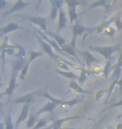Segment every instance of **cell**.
<instances>
[{
	"label": "cell",
	"instance_id": "6da1fadb",
	"mask_svg": "<svg viewBox=\"0 0 122 129\" xmlns=\"http://www.w3.org/2000/svg\"><path fill=\"white\" fill-rule=\"evenodd\" d=\"M121 45H116L112 46H96V45H90L89 50L94 52H96L100 54L101 55L104 56V58L106 60H109L110 58L112 57V55L116 51H118L121 48Z\"/></svg>",
	"mask_w": 122,
	"mask_h": 129
},
{
	"label": "cell",
	"instance_id": "7a4b0ae2",
	"mask_svg": "<svg viewBox=\"0 0 122 129\" xmlns=\"http://www.w3.org/2000/svg\"><path fill=\"white\" fill-rule=\"evenodd\" d=\"M72 30H73V37H72L70 45L73 46L74 49L77 50L76 40H77L78 36L82 35L85 32H93V31H95V29H89V28L84 27V26H82V25H80L79 24H78V23H76L73 26V28H72Z\"/></svg>",
	"mask_w": 122,
	"mask_h": 129
},
{
	"label": "cell",
	"instance_id": "3957f363",
	"mask_svg": "<svg viewBox=\"0 0 122 129\" xmlns=\"http://www.w3.org/2000/svg\"><path fill=\"white\" fill-rule=\"evenodd\" d=\"M33 35H34L36 36V38H37V40L38 41V43L40 44V45H41V47H42L43 49V50H44V52L46 53L47 55H49V57H51L52 59H54V60H60V57H59V55H57L56 54H54V51H53V49H52L51 47V45H49V44H48L46 41H45L43 40L42 38L40 37L39 35H38L37 33H33Z\"/></svg>",
	"mask_w": 122,
	"mask_h": 129
},
{
	"label": "cell",
	"instance_id": "277c9868",
	"mask_svg": "<svg viewBox=\"0 0 122 129\" xmlns=\"http://www.w3.org/2000/svg\"><path fill=\"white\" fill-rule=\"evenodd\" d=\"M85 118H87V119H89V120H91V118H89V117H85V116H80V115L59 118V119H57V120L54 121V122H53V123L49 126L48 129H62V125H63V123L67 122V121L76 120V119H85Z\"/></svg>",
	"mask_w": 122,
	"mask_h": 129
},
{
	"label": "cell",
	"instance_id": "5b68a950",
	"mask_svg": "<svg viewBox=\"0 0 122 129\" xmlns=\"http://www.w3.org/2000/svg\"><path fill=\"white\" fill-rule=\"evenodd\" d=\"M18 29H22V30H25L27 32H29V33H32L29 30H28L27 29H24L23 27H20L19 23H9V24H7L6 26L4 27H2L0 29V37H3V36L8 35V34L11 33L13 31H15V30H18ZM33 34V33H32Z\"/></svg>",
	"mask_w": 122,
	"mask_h": 129
},
{
	"label": "cell",
	"instance_id": "8992f818",
	"mask_svg": "<svg viewBox=\"0 0 122 129\" xmlns=\"http://www.w3.org/2000/svg\"><path fill=\"white\" fill-rule=\"evenodd\" d=\"M18 74L19 72L18 71H12V76H11V79H10V81H9V86L8 88L6 89L4 93L1 95V97L3 96H11L14 92L16 89V86H17V76H18Z\"/></svg>",
	"mask_w": 122,
	"mask_h": 129
},
{
	"label": "cell",
	"instance_id": "52a82bcc",
	"mask_svg": "<svg viewBox=\"0 0 122 129\" xmlns=\"http://www.w3.org/2000/svg\"><path fill=\"white\" fill-rule=\"evenodd\" d=\"M29 4H30L29 3L24 2V1H23V0H19V1H17L14 5H13L12 7L9 8V10H7L6 12H4V14H2V16L3 17L9 16V15L14 14V13H15V12L20 11V10L25 9V8H27Z\"/></svg>",
	"mask_w": 122,
	"mask_h": 129
},
{
	"label": "cell",
	"instance_id": "ba28073f",
	"mask_svg": "<svg viewBox=\"0 0 122 129\" xmlns=\"http://www.w3.org/2000/svg\"><path fill=\"white\" fill-rule=\"evenodd\" d=\"M35 32L38 34V35L40 36L41 38L43 39L44 40H45L46 42H47L48 44H49V45H51V47L52 48H54V50H55L57 52H59V53H60L62 54V55H67V56H69L68 55H66V54H64L63 52V50H61V48L59 47V45L57 44V42L55 40H51V39H49L47 35H45V32L42 31V30H40V29H35Z\"/></svg>",
	"mask_w": 122,
	"mask_h": 129
},
{
	"label": "cell",
	"instance_id": "9c48e42d",
	"mask_svg": "<svg viewBox=\"0 0 122 129\" xmlns=\"http://www.w3.org/2000/svg\"><path fill=\"white\" fill-rule=\"evenodd\" d=\"M28 21L31 22L40 27V29L44 32L47 31V19L45 17H26L25 18Z\"/></svg>",
	"mask_w": 122,
	"mask_h": 129
},
{
	"label": "cell",
	"instance_id": "30bf717a",
	"mask_svg": "<svg viewBox=\"0 0 122 129\" xmlns=\"http://www.w3.org/2000/svg\"><path fill=\"white\" fill-rule=\"evenodd\" d=\"M34 96L35 92H31V93L24 95V96L18 97L13 101L14 104H30L31 102H34Z\"/></svg>",
	"mask_w": 122,
	"mask_h": 129
},
{
	"label": "cell",
	"instance_id": "8fae6325",
	"mask_svg": "<svg viewBox=\"0 0 122 129\" xmlns=\"http://www.w3.org/2000/svg\"><path fill=\"white\" fill-rule=\"evenodd\" d=\"M61 48V50H63V52L64 54H66V55H72L74 56V59H76V60L78 61L79 63H80V64L84 67V64L81 62V60H80V59L79 58V55H78V54L76 53L77 50L76 49H74L73 46H72L70 44H66V45H63Z\"/></svg>",
	"mask_w": 122,
	"mask_h": 129
},
{
	"label": "cell",
	"instance_id": "7c38bea8",
	"mask_svg": "<svg viewBox=\"0 0 122 129\" xmlns=\"http://www.w3.org/2000/svg\"><path fill=\"white\" fill-rule=\"evenodd\" d=\"M77 52L83 57L84 60L87 64L88 68H90L91 64L93 63H100V60H98V59H96L94 55H91L89 51H79L77 50Z\"/></svg>",
	"mask_w": 122,
	"mask_h": 129
},
{
	"label": "cell",
	"instance_id": "4fadbf2b",
	"mask_svg": "<svg viewBox=\"0 0 122 129\" xmlns=\"http://www.w3.org/2000/svg\"><path fill=\"white\" fill-rule=\"evenodd\" d=\"M29 108H30V104H25L24 105L23 107V109H22V112L20 113V116L19 117V118L17 119L16 122H15V128H18L19 127V125L21 123L27 119L28 117H29Z\"/></svg>",
	"mask_w": 122,
	"mask_h": 129
},
{
	"label": "cell",
	"instance_id": "5bb4252c",
	"mask_svg": "<svg viewBox=\"0 0 122 129\" xmlns=\"http://www.w3.org/2000/svg\"><path fill=\"white\" fill-rule=\"evenodd\" d=\"M66 26H67L66 14H65V12H64L63 8H61L59 12V25H58V28H57L56 33L58 34L59 31H61V30H63L64 29H65Z\"/></svg>",
	"mask_w": 122,
	"mask_h": 129
},
{
	"label": "cell",
	"instance_id": "9a60e30c",
	"mask_svg": "<svg viewBox=\"0 0 122 129\" xmlns=\"http://www.w3.org/2000/svg\"><path fill=\"white\" fill-rule=\"evenodd\" d=\"M28 62L25 58H15V60L12 61V68L13 71L21 72L22 70L26 66Z\"/></svg>",
	"mask_w": 122,
	"mask_h": 129
},
{
	"label": "cell",
	"instance_id": "2e32d148",
	"mask_svg": "<svg viewBox=\"0 0 122 129\" xmlns=\"http://www.w3.org/2000/svg\"><path fill=\"white\" fill-rule=\"evenodd\" d=\"M57 106L58 105H57L56 103L52 102L49 101V102H48L46 104L44 105L42 107L39 108V109L36 112L35 114L38 116V115L42 114V113H45V112H52L57 107Z\"/></svg>",
	"mask_w": 122,
	"mask_h": 129
},
{
	"label": "cell",
	"instance_id": "e0dca14e",
	"mask_svg": "<svg viewBox=\"0 0 122 129\" xmlns=\"http://www.w3.org/2000/svg\"><path fill=\"white\" fill-rule=\"evenodd\" d=\"M120 15V14H118L117 15H115V16H113V17H111L110 19H108V20H106L105 22H103V24L100 25L99 27L96 28V32L98 34H100V33H103V31L105 30V29H107V28L109 27H110V25L112 24V23H115V20L116 19L118 18V16Z\"/></svg>",
	"mask_w": 122,
	"mask_h": 129
},
{
	"label": "cell",
	"instance_id": "ac0fdd59",
	"mask_svg": "<svg viewBox=\"0 0 122 129\" xmlns=\"http://www.w3.org/2000/svg\"><path fill=\"white\" fill-rule=\"evenodd\" d=\"M69 87L70 89L74 90V91L75 92H77V93H80V94H90V95L93 94V92L87 91V90L83 89L82 87L80 86L78 84L76 81H71L70 82H69Z\"/></svg>",
	"mask_w": 122,
	"mask_h": 129
},
{
	"label": "cell",
	"instance_id": "d6986e66",
	"mask_svg": "<svg viewBox=\"0 0 122 129\" xmlns=\"http://www.w3.org/2000/svg\"><path fill=\"white\" fill-rule=\"evenodd\" d=\"M45 34L46 35H49V36H50L51 38H53L54 40H55L57 44H58L60 47H62V46L64 45H66V40H64L63 37H61L60 35H59L57 33H53V32L49 31V30H47V31L45 32Z\"/></svg>",
	"mask_w": 122,
	"mask_h": 129
},
{
	"label": "cell",
	"instance_id": "ffe728a7",
	"mask_svg": "<svg viewBox=\"0 0 122 129\" xmlns=\"http://www.w3.org/2000/svg\"><path fill=\"white\" fill-rule=\"evenodd\" d=\"M114 60H115V57L110 58L107 60V62H106L105 67H104V69H103V75H104V77H105V79L109 78V73H110V71L111 67H112V66H113Z\"/></svg>",
	"mask_w": 122,
	"mask_h": 129
},
{
	"label": "cell",
	"instance_id": "44dd1931",
	"mask_svg": "<svg viewBox=\"0 0 122 129\" xmlns=\"http://www.w3.org/2000/svg\"><path fill=\"white\" fill-rule=\"evenodd\" d=\"M111 4V2L108 1V0H98V1L92 3V4L90 5L88 10L95 9V8H99V7H108L109 4Z\"/></svg>",
	"mask_w": 122,
	"mask_h": 129
},
{
	"label": "cell",
	"instance_id": "7402d4cb",
	"mask_svg": "<svg viewBox=\"0 0 122 129\" xmlns=\"http://www.w3.org/2000/svg\"><path fill=\"white\" fill-rule=\"evenodd\" d=\"M38 96H43V97L47 98V99H49V101H50V102L56 103L57 105H61L62 106V104H63V102H64V100L56 99V98H54V97H53L52 96H50V95L49 94V92L46 91L41 92V93H39V94H38Z\"/></svg>",
	"mask_w": 122,
	"mask_h": 129
},
{
	"label": "cell",
	"instance_id": "603a6c76",
	"mask_svg": "<svg viewBox=\"0 0 122 129\" xmlns=\"http://www.w3.org/2000/svg\"><path fill=\"white\" fill-rule=\"evenodd\" d=\"M5 129H14V123H13V119L11 116V107L9 108V111L7 114V117L4 121Z\"/></svg>",
	"mask_w": 122,
	"mask_h": 129
},
{
	"label": "cell",
	"instance_id": "cb8c5ba5",
	"mask_svg": "<svg viewBox=\"0 0 122 129\" xmlns=\"http://www.w3.org/2000/svg\"><path fill=\"white\" fill-rule=\"evenodd\" d=\"M56 72L58 74L61 75V76L66 77V78H69V79H71V80L79 79V76L72 71H59V70H56Z\"/></svg>",
	"mask_w": 122,
	"mask_h": 129
},
{
	"label": "cell",
	"instance_id": "d4e9b609",
	"mask_svg": "<svg viewBox=\"0 0 122 129\" xmlns=\"http://www.w3.org/2000/svg\"><path fill=\"white\" fill-rule=\"evenodd\" d=\"M83 102V97L79 98V97H76L74 98V99L69 100V101H64L62 106H69V107H74V105L79 104V103H81Z\"/></svg>",
	"mask_w": 122,
	"mask_h": 129
},
{
	"label": "cell",
	"instance_id": "484cf974",
	"mask_svg": "<svg viewBox=\"0 0 122 129\" xmlns=\"http://www.w3.org/2000/svg\"><path fill=\"white\" fill-rule=\"evenodd\" d=\"M37 122H38V121L36 119V116H34L33 114H30L29 117H28L27 120V122H26L27 128L28 129L33 128L36 124H37Z\"/></svg>",
	"mask_w": 122,
	"mask_h": 129
},
{
	"label": "cell",
	"instance_id": "4316f807",
	"mask_svg": "<svg viewBox=\"0 0 122 129\" xmlns=\"http://www.w3.org/2000/svg\"><path fill=\"white\" fill-rule=\"evenodd\" d=\"M68 13H69V19H70V22L73 24L74 21H75L78 18L76 9L68 6Z\"/></svg>",
	"mask_w": 122,
	"mask_h": 129
},
{
	"label": "cell",
	"instance_id": "83f0119b",
	"mask_svg": "<svg viewBox=\"0 0 122 129\" xmlns=\"http://www.w3.org/2000/svg\"><path fill=\"white\" fill-rule=\"evenodd\" d=\"M65 3H66V4L68 5V6L74 8V9H76V7L79 6V5L87 4V2H85V1H78V0H67Z\"/></svg>",
	"mask_w": 122,
	"mask_h": 129
},
{
	"label": "cell",
	"instance_id": "f1b7e54d",
	"mask_svg": "<svg viewBox=\"0 0 122 129\" xmlns=\"http://www.w3.org/2000/svg\"><path fill=\"white\" fill-rule=\"evenodd\" d=\"M49 122V118L48 117H44V118H41L38 121L37 124H36L34 127H33L32 129H40L42 127H45L47 126V123Z\"/></svg>",
	"mask_w": 122,
	"mask_h": 129
},
{
	"label": "cell",
	"instance_id": "f546056e",
	"mask_svg": "<svg viewBox=\"0 0 122 129\" xmlns=\"http://www.w3.org/2000/svg\"><path fill=\"white\" fill-rule=\"evenodd\" d=\"M15 46H16V48L19 49V52H18L17 54H15L14 57L15 58H25L26 51H25V49H24V46L18 45V44H16Z\"/></svg>",
	"mask_w": 122,
	"mask_h": 129
},
{
	"label": "cell",
	"instance_id": "4dcf8cb0",
	"mask_svg": "<svg viewBox=\"0 0 122 129\" xmlns=\"http://www.w3.org/2000/svg\"><path fill=\"white\" fill-rule=\"evenodd\" d=\"M121 106H122V100L118 101V102H113V103H111V104H110L109 106H107V107H105V108H104V109L100 112V114L104 112H106V111H108V110L112 109V108H115V107H121Z\"/></svg>",
	"mask_w": 122,
	"mask_h": 129
},
{
	"label": "cell",
	"instance_id": "1f68e13d",
	"mask_svg": "<svg viewBox=\"0 0 122 129\" xmlns=\"http://www.w3.org/2000/svg\"><path fill=\"white\" fill-rule=\"evenodd\" d=\"M44 52H40V51H31L30 52V56H29V60L28 62L31 64L33 60H34L36 58L39 57V56H43Z\"/></svg>",
	"mask_w": 122,
	"mask_h": 129
},
{
	"label": "cell",
	"instance_id": "d6a6232c",
	"mask_svg": "<svg viewBox=\"0 0 122 129\" xmlns=\"http://www.w3.org/2000/svg\"><path fill=\"white\" fill-rule=\"evenodd\" d=\"M59 9H57L55 7H52V9H51V12H50V14H49V17L52 20V22L54 23L55 19H57L59 15Z\"/></svg>",
	"mask_w": 122,
	"mask_h": 129
},
{
	"label": "cell",
	"instance_id": "836d02e7",
	"mask_svg": "<svg viewBox=\"0 0 122 129\" xmlns=\"http://www.w3.org/2000/svg\"><path fill=\"white\" fill-rule=\"evenodd\" d=\"M118 81H112V83H111V85H110V88L108 89V96H107V98H106V102H105V104H107V102L109 101V99H110V96H111V94H112V92H113V91H114V89H115V87L117 86L118 85Z\"/></svg>",
	"mask_w": 122,
	"mask_h": 129
},
{
	"label": "cell",
	"instance_id": "e575fe53",
	"mask_svg": "<svg viewBox=\"0 0 122 129\" xmlns=\"http://www.w3.org/2000/svg\"><path fill=\"white\" fill-rule=\"evenodd\" d=\"M116 31H117V30H115L113 27H109V28H107V29H105V30H104L103 35H107V36H110V37H113V36L115 35Z\"/></svg>",
	"mask_w": 122,
	"mask_h": 129
},
{
	"label": "cell",
	"instance_id": "d590c367",
	"mask_svg": "<svg viewBox=\"0 0 122 129\" xmlns=\"http://www.w3.org/2000/svg\"><path fill=\"white\" fill-rule=\"evenodd\" d=\"M50 4H52V7H55L57 9H60L61 8H63L64 1L63 0H51Z\"/></svg>",
	"mask_w": 122,
	"mask_h": 129
},
{
	"label": "cell",
	"instance_id": "8d00e7d4",
	"mask_svg": "<svg viewBox=\"0 0 122 129\" xmlns=\"http://www.w3.org/2000/svg\"><path fill=\"white\" fill-rule=\"evenodd\" d=\"M87 79H88V74L86 72H85V71L80 72V76H79V79H78L79 80V83L80 85H83L87 81Z\"/></svg>",
	"mask_w": 122,
	"mask_h": 129
},
{
	"label": "cell",
	"instance_id": "74e56055",
	"mask_svg": "<svg viewBox=\"0 0 122 129\" xmlns=\"http://www.w3.org/2000/svg\"><path fill=\"white\" fill-rule=\"evenodd\" d=\"M29 66H30V64L28 62V64H26V66L22 70V71L20 72L19 77H20V79H21L22 81H24V80L25 79V76H26V75H27V73H28V68H29Z\"/></svg>",
	"mask_w": 122,
	"mask_h": 129
},
{
	"label": "cell",
	"instance_id": "f35d334b",
	"mask_svg": "<svg viewBox=\"0 0 122 129\" xmlns=\"http://www.w3.org/2000/svg\"><path fill=\"white\" fill-rule=\"evenodd\" d=\"M56 64H57V66H58L59 67H60V68H62L63 70H64V71H69V66H68V64H65L64 62H63V61H61L60 60H56Z\"/></svg>",
	"mask_w": 122,
	"mask_h": 129
},
{
	"label": "cell",
	"instance_id": "ab89813d",
	"mask_svg": "<svg viewBox=\"0 0 122 129\" xmlns=\"http://www.w3.org/2000/svg\"><path fill=\"white\" fill-rule=\"evenodd\" d=\"M108 92V89L105 90H101V91H99L96 93V96H95V102H98L99 100H100L102 96L105 95V93Z\"/></svg>",
	"mask_w": 122,
	"mask_h": 129
},
{
	"label": "cell",
	"instance_id": "60d3db41",
	"mask_svg": "<svg viewBox=\"0 0 122 129\" xmlns=\"http://www.w3.org/2000/svg\"><path fill=\"white\" fill-rule=\"evenodd\" d=\"M115 27L116 29H117V31H120V30H122V21L120 19V16L119 15L118 18L116 19L115 22Z\"/></svg>",
	"mask_w": 122,
	"mask_h": 129
},
{
	"label": "cell",
	"instance_id": "b9f144b4",
	"mask_svg": "<svg viewBox=\"0 0 122 129\" xmlns=\"http://www.w3.org/2000/svg\"><path fill=\"white\" fill-rule=\"evenodd\" d=\"M15 49H16V46H14V47L12 48H8L6 50H4L5 51V53H6V55H15Z\"/></svg>",
	"mask_w": 122,
	"mask_h": 129
},
{
	"label": "cell",
	"instance_id": "7bdbcfd3",
	"mask_svg": "<svg viewBox=\"0 0 122 129\" xmlns=\"http://www.w3.org/2000/svg\"><path fill=\"white\" fill-rule=\"evenodd\" d=\"M9 4V2L5 1V0H0V10H3L4 8H6Z\"/></svg>",
	"mask_w": 122,
	"mask_h": 129
},
{
	"label": "cell",
	"instance_id": "ee69618b",
	"mask_svg": "<svg viewBox=\"0 0 122 129\" xmlns=\"http://www.w3.org/2000/svg\"><path fill=\"white\" fill-rule=\"evenodd\" d=\"M118 86H120V89H122V74H121V77H120V81L118 82Z\"/></svg>",
	"mask_w": 122,
	"mask_h": 129
},
{
	"label": "cell",
	"instance_id": "f6af8a7d",
	"mask_svg": "<svg viewBox=\"0 0 122 129\" xmlns=\"http://www.w3.org/2000/svg\"><path fill=\"white\" fill-rule=\"evenodd\" d=\"M0 129H5V124H4V122H1V124H0Z\"/></svg>",
	"mask_w": 122,
	"mask_h": 129
},
{
	"label": "cell",
	"instance_id": "bcb514c9",
	"mask_svg": "<svg viewBox=\"0 0 122 129\" xmlns=\"http://www.w3.org/2000/svg\"><path fill=\"white\" fill-rule=\"evenodd\" d=\"M116 129H122V122L119 123V124L116 126Z\"/></svg>",
	"mask_w": 122,
	"mask_h": 129
},
{
	"label": "cell",
	"instance_id": "7dc6e473",
	"mask_svg": "<svg viewBox=\"0 0 122 129\" xmlns=\"http://www.w3.org/2000/svg\"><path fill=\"white\" fill-rule=\"evenodd\" d=\"M62 129H78V128H76V127H64Z\"/></svg>",
	"mask_w": 122,
	"mask_h": 129
},
{
	"label": "cell",
	"instance_id": "c3c4849f",
	"mask_svg": "<svg viewBox=\"0 0 122 129\" xmlns=\"http://www.w3.org/2000/svg\"><path fill=\"white\" fill-rule=\"evenodd\" d=\"M107 129H114V127H112L111 126H107Z\"/></svg>",
	"mask_w": 122,
	"mask_h": 129
},
{
	"label": "cell",
	"instance_id": "681fc988",
	"mask_svg": "<svg viewBox=\"0 0 122 129\" xmlns=\"http://www.w3.org/2000/svg\"><path fill=\"white\" fill-rule=\"evenodd\" d=\"M121 90H122V89H121Z\"/></svg>",
	"mask_w": 122,
	"mask_h": 129
}]
</instances>
